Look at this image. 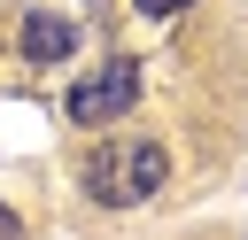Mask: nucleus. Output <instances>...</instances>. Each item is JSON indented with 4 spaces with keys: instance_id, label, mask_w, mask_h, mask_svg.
<instances>
[{
    "instance_id": "obj_5",
    "label": "nucleus",
    "mask_w": 248,
    "mask_h": 240,
    "mask_svg": "<svg viewBox=\"0 0 248 240\" xmlns=\"http://www.w3.org/2000/svg\"><path fill=\"white\" fill-rule=\"evenodd\" d=\"M178 8H194V0H140V15H178Z\"/></svg>"
},
{
    "instance_id": "obj_2",
    "label": "nucleus",
    "mask_w": 248,
    "mask_h": 240,
    "mask_svg": "<svg viewBox=\"0 0 248 240\" xmlns=\"http://www.w3.org/2000/svg\"><path fill=\"white\" fill-rule=\"evenodd\" d=\"M78 54V23H62V15H23V62H39V70H54V62H70Z\"/></svg>"
},
{
    "instance_id": "obj_3",
    "label": "nucleus",
    "mask_w": 248,
    "mask_h": 240,
    "mask_svg": "<svg viewBox=\"0 0 248 240\" xmlns=\"http://www.w3.org/2000/svg\"><path fill=\"white\" fill-rule=\"evenodd\" d=\"M163 186H170V155H163L155 139L124 147V201H155Z\"/></svg>"
},
{
    "instance_id": "obj_1",
    "label": "nucleus",
    "mask_w": 248,
    "mask_h": 240,
    "mask_svg": "<svg viewBox=\"0 0 248 240\" xmlns=\"http://www.w3.org/2000/svg\"><path fill=\"white\" fill-rule=\"evenodd\" d=\"M132 101H140V62L116 54V62H101V70H85L62 108H70V124H116Z\"/></svg>"
},
{
    "instance_id": "obj_4",
    "label": "nucleus",
    "mask_w": 248,
    "mask_h": 240,
    "mask_svg": "<svg viewBox=\"0 0 248 240\" xmlns=\"http://www.w3.org/2000/svg\"><path fill=\"white\" fill-rule=\"evenodd\" d=\"M85 194H93L101 209H116V201H124V147H101V155L85 163Z\"/></svg>"
},
{
    "instance_id": "obj_6",
    "label": "nucleus",
    "mask_w": 248,
    "mask_h": 240,
    "mask_svg": "<svg viewBox=\"0 0 248 240\" xmlns=\"http://www.w3.org/2000/svg\"><path fill=\"white\" fill-rule=\"evenodd\" d=\"M0 240H23V225H16V209L0 201Z\"/></svg>"
}]
</instances>
